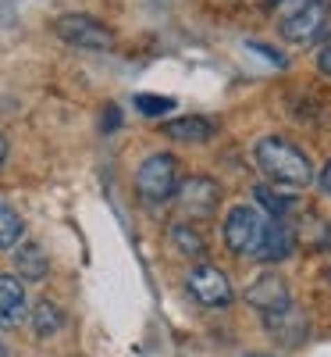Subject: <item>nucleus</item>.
<instances>
[{"mask_svg": "<svg viewBox=\"0 0 331 357\" xmlns=\"http://www.w3.org/2000/svg\"><path fill=\"white\" fill-rule=\"evenodd\" d=\"M257 168L264 172L271 190H307L314 183V165L303 146H296L285 136H264L253 146Z\"/></svg>", "mask_w": 331, "mask_h": 357, "instance_id": "nucleus-1", "label": "nucleus"}, {"mask_svg": "<svg viewBox=\"0 0 331 357\" xmlns=\"http://www.w3.org/2000/svg\"><path fill=\"white\" fill-rule=\"evenodd\" d=\"M331 22V0H282L278 36L285 43H314Z\"/></svg>", "mask_w": 331, "mask_h": 357, "instance_id": "nucleus-2", "label": "nucleus"}, {"mask_svg": "<svg viewBox=\"0 0 331 357\" xmlns=\"http://www.w3.org/2000/svg\"><path fill=\"white\" fill-rule=\"evenodd\" d=\"M178 190V158L161 151L150 154L139 168H136V193L146 207H161L168 200H175Z\"/></svg>", "mask_w": 331, "mask_h": 357, "instance_id": "nucleus-3", "label": "nucleus"}, {"mask_svg": "<svg viewBox=\"0 0 331 357\" xmlns=\"http://www.w3.org/2000/svg\"><path fill=\"white\" fill-rule=\"evenodd\" d=\"M54 33L61 36L68 47H79V50H111L114 47L111 25H104L93 15H82V11L61 15V18L54 22Z\"/></svg>", "mask_w": 331, "mask_h": 357, "instance_id": "nucleus-4", "label": "nucleus"}, {"mask_svg": "<svg viewBox=\"0 0 331 357\" xmlns=\"http://www.w3.org/2000/svg\"><path fill=\"white\" fill-rule=\"evenodd\" d=\"M264 215L250 204H239L225 215V247L235 257H253L260 247V236H264Z\"/></svg>", "mask_w": 331, "mask_h": 357, "instance_id": "nucleus-5", "label": "nucleus"}, {"mask_svg": "<svg viewBox=\"0 0 331 357\" xmlns=\"http://www.w3.org/2000/svg\"><path fill=\"white\" fill-rule=\"evenodd\" d=\"M175 200H178V207H182V215L210 218L218 211V204H221V186L214 183V178H207V175H189V178L178 183Z\"/></svg>", "mask_w": 331, "mask_h": 357, "instance_id": "nucleus-6", "label": "nucleus"}, {"mask_svg": "<svg viewBox=\"0 0 331 357\" xmlns=\"http://www.w3.org/2000/svg\"><path fill=\"white\" fill-rule=\"evenodd\" d=\"M246 304L253 311H260V318H271V314H282L292 307V293H289V282L278 275V272H260L250 289H246Z\"/></svg>", "mask_w": 331, "mask_h": 357, "instance_id": "nucleus-7", "label": "nucleus"}, {"mask_svg": "<svg viewBox=\"0 0 331 357\" xmlns=\"http://www.w3.org/2000/svg\"><path fill=\"white\" fill-rule=\"evenodd\" d=\"M189 293L203 307H228L235 301V289L228 282V275L214 264H196L189 272Z\"/></svg>", "mask_w": 331, "mask_h": 357, "instance_id": "nucleus-8", "label": "nucleus"}, {"mask_svg": "<svg viewBox=\"0 0 331 357\" xmlns=\"http://www.w3.org/2000/svg\"><path fill=\"white\" fill-rule=\"evenodd\" d=\"M296 247H299V232H296L289 222L275 218V222L264 225L260 247H257L253 257H257L260 264H282V261H289V257L296 254Z\"/></svg>", "mask_w": 331, "mask_h": 357, "instance_id": "nucleus-9", "label": "nucleus"}, {"mask_svg": "<svg viewBox=\"0 0 331 357\" xmlns=\"http://www.w3.org/2000/svg\"><path fill=\"white\" fill-rule=\"evenodd\" d=\"M29 318V296L18 275H0V329H18Z\"/></svg>", "mask_w": 331, "mask_h": 357, "instance_id": "nucleus-10", "label": "nucleus"}, {"mask_svg": "<svg viewBox=\"0 0 331 357\" xmlns=\"http://www.w3.org/2000/svg\"><path fill=\"white\" fill-rule=\"evenodd\" d=\"M214 132H218V126L203 114H182V118L164 122V136L175 143H207V139H214Z\"/></svg>", "mask_w": 331, "mask_h": 357, "instance_id": "nucleus-11", "label": "nucleus"}, {"mask_svg": "<svg viewBox=\"0 0 331 357\" xmlns=\"http://www.w3.org/2000/svg\"><path fill=\"white\" fill-rule=\"evenodd\" d=\"M15 272H18L22 282H40V279H47L50 261H47L43 247L33 243V240H29V243H18V247H15Z\"/></svg>", "mask_w": 331, "mask_h": 357, "instance_id": "nucleus-12", "label": "nucleus"}, {"mask_svg": "<svg viewBox=\"0 0 331 357\" xmlns=\"http://www.w3.org/2000/svg\"><path fill=\"white\" fill-rule=\"evenodd\" d=\"M264 325L271 333H275L285 347H299L307 340V321H303V314H299L296 307H289V311H282V314H271V318H264Z\"/></svg>", "mask_w": 331, "mask_h": 357, "instance_id": "nucleus-13", "label": "nucleus"}, {"mask_svg": "<svg viewBox=\"0 0 331 357\" xmlns=\"http://www.w3.org/2000/svg\"><path fill=\"white\" fill-rule=\"evenodd\" d=\"M29 318H33L36 336H43V340L47 336H57V333L65 329V311L57 307L54 301H47V296H43V301H36V307L29 311Z\"/></svg>", "mask_w": 331, "mask_h": 357, "instance_id": "nucleus-14", "label": "nucleus"}, {"mask_svg": "<svg viewBox=\"0 0 331 357\" xmlns=\"http://www.w3.org/2000/svg\"><path fill=\"white\" fill-rule=\"evenodd\" d=\"M171 243L178 247V254H186V257H193V261H203V257H207V240L200 236L196 225H186V222L171 225Z\"/></svg>", "mask_w": 331, "mask_h": 357, "instance_id": "nucleus-15", "label": "nucleus"}, {"mask_svg": "<svg viewBox=\"0 0 331 357\" xmlns=\"http://www.w3.org/2000/svg\"><path fill=\"white\" fill-rule=\"evenodd\" d=\"M22 232H25L22 215L0 204V250H15V247H18V240H22Z\"/></svg>", "mask_w": 331, "mask_h": 357, "instance_id": "nucleus-16", "label": "nucleus"}, {"mask_svg": "<svg viewBox=\"0 0 331 357\" xmlns=\"http://www.w3.org/2000/svg\"><path fill=\"white\" fill-rule=\"evenodd\" d=\"M136 107H139V114H146V118H161V114H168V111L175 107V100H171V97H154V93H139V97H136Z\"/></svg>", "mask_w": 331, "mask_h": 357, "instance_id": "nucleus-17", "label": "nucleus"}, {"mask_svg": "<svg viewBox=\"0 0 331 357\" xmlns=\"http://www.w3.org/2000/svg\"><path fill=\"white\" fill-rule=\"evenodd\" d=\"M253 193H257V204H260V207H267L271 215H285V211H289V200H285V197H278L267 183H264V186H257Z\"/></svg>", "mask_w": 331, "mask_h": 357, "instance_id": "nucleus-18", "label": "nucleus"}, {"mask_svg": "<svg viewBox=\"0 0 331 357\" xmlns=\"http://www.w3.org/2000/svg\"><path fill=\"white\" fill-rule=\"evenodd\" d=\"M250 50H257L264 61H271V65H278V68H285V57L278 54V50H271V47H264V43H246Z\"/></svg>", "mask_w": 331, "mask_h": 357, "instance_id": "nucleus-19", "label": "nucleus"}, {"mask_svg": "<svg viewBox=\"0 0 331 357\" xmlns=\"http://www.w3.org/2000/svg\"><path fill=\"white\" fill-rule=\"evenodd\" d=\"M314 178H317V186H321V193H324V197H331V158H328V161L321 165V172H317Z\"/></svg>", "mask_w": 331, "mask_h": 357, "instance_id": "nucleus-20", "label": "nucleus"}, {"mask_svg": "<svg viewBox=\"0 0 331 357\" xmlns=\"http://www.w3.org/2000/svg\"><path fill=\"white\" fill-rule=\"evenodd\" d=\"M317 72H321L324 79H331V43L317 50Z\"/></svg>", "mask_w": 331, "mask_h": 357, "instance_id": "nucleus-21", "label": "nucleus"}, {"mask_svg": "<svg viewBox=\"0 0 331 357\" xmlns=\"http://www.w3.org/2000/svg\"><path fill=\"white\" fill-rule=\"evenodd\" d=\"M4 161H8V136L0 132V165H4Z\"/></svg>", "mask_w": 331, "mask_h": 357, "instance_id": "nucleus-22", "label": "nucleus"}, {"mask_svg": "<svg viewBox=\"0 0 331 357\" xmlns=\"http://www.w3.org/2000/svg\"><path fill=\"white\" fill-rule=\"evenodd\" d=\"M0 357H11V354H8V343H4V340H0Z\"/></svg>", "mask_w": 331, "mask_h": 357, "instance_id": "nucleus-23", "label": "nucleus"}, {"mask_svg": "<svg viewBox=\"0 0 331 357\" xmlns=\"http://www.w3.org/2000/svg\"><path fill=\"white\" fill-rule=\"evenodd\" d=\"M243 357H275V354H243Z\"/></svg>", "mask_w": 331, "mask_h": 357, "instance_id": "nucleus-24", "label": "nucleus"}, {"mask_svg": "<svg viewBox=\"0 0 331 357\" xmlns=\"http://www.w3.org/2000/svg\"><path fill=\"white\" fill-rule=\"evenodd\" d=\"M324 282H328V286H331V268H328V272H324Z\"/></svg>", "mask_w": 331, "mask_h": 357, "instance_id": "nucleus-25", "label": "nucleus"}, {"mask_svg": "<svg viewBox=\"0 0 331 357\" xmlns=\"http://www.w3.org/2000/svg\"><path fill=\"white\" fill-rule=\"evenodd\" d=\"M154 4H161V8H168V4H171V0H154Z\"/></svg>", "mask_w": 331, "mask_h": 357, "instance_id": "nucleus-26", "label": "nucleus"}, {"mask_svg": "<svg viewBox=\"0 0 331 357\" xmlns=\"http://www.w3.org/2000/svg\"><path fill=\"white\" fill-rule=\"evenodd\" d=\"M271 4H282V0H271Z\"/></svg>", "mask_w": 331, "mask_h": 357, "instance_id": "nucleus-27", "label": "nucleus"}, {"mask_svg": "<svg viewBox=\"0 0 331 357\" xmlns=\"http://www.w3.org/2000/svg\"><path fill=\"white\" fill-rule=\"evenodd\" d=\"M328 247H331V236H328Z\"/></svg>", "mask_w": 331, "mask_h": 357, "instance_id": "nucleus-28", "label": "nucleus"}]
</instances>
